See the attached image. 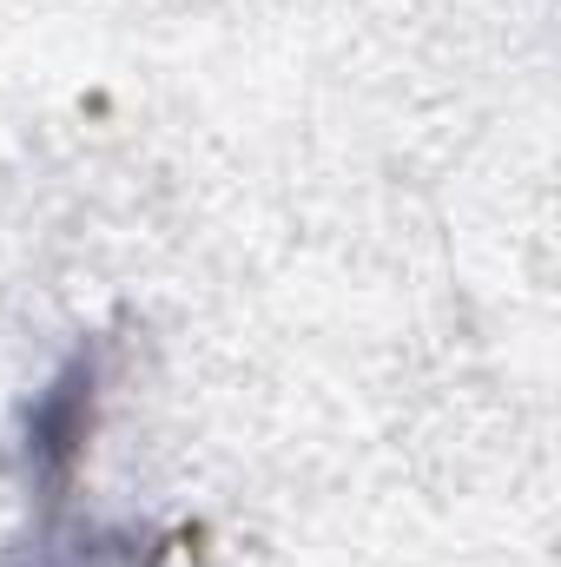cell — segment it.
<instances>
[{
  "instance_id": "1",
  "label": "cell",
  "mask_w": 561,
  "mask_h": 567,
  "mask_svg": "<svg viewBox=\"0 0 561 567\" xmlns=\"http://www.w3.org/2000/svg\"><path fill=\"white\" fill-rule=\"evenodd\" d=\"M93 383H100V370H93V357H80V363L40 396V410H33V423H27V455H33V468H40L47 482H67L73 462H80V442H86V429H93Z\"/></svg>"
}]
</instances>
